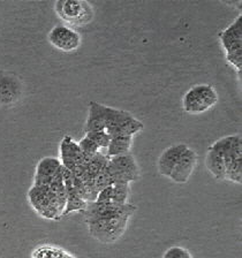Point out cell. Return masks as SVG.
I'll return each mask as SVG.
<instances>
[{
	"label": "cell",
	"mask_w": 242,
	"mask_h": 258,
	"mask_svg": "<svg viewBox=\"0 0 242 258\" xmlns=\"http://www.w3.org/2000/svg\"><path fill=\"white\" fill-rule=\"evenodd\" d=\"M239 148H242V139L241 135L239 134L223 137V139L216 141L215 143L209 147V149L220 153L221 156H224L226 153L231 152Z\"/></svg>",
	"instance_id": "obj_19"
},
{
	"label": "cell",
	"mask_w": 242,
	"mask_h": 258,
	"mask_svg": "<svg viewBox=\"0 0 242 258\" xmlns=\"http://www.w3.org/2000/svg\"><path fill=\"white\" fill-rule=\"evenodd\" d=\"M105 171L111 176L113 184L131 183L140 177L139 165H137L134 156L131 155V153L112 157V158L108 159Z\"/></svg>",
	"instance_id": "obj_5"
},
{
	"label": "cell",
	"mask_w": 242,
	"mask_h": 258,
	"mask_svg": "<svg viewBox=\"0 0 242 258\" xmlns=\"http://www.w3.org/2000/svg\"><path fill=\"white\" fill-rule=\"evenodd\" d=\"M88 139H90L91 141L98 145V148H107L108 144H110L111 141V136L107 134L106 131H98V132H90L87 133L86 135Z\"/></svg>",
	"instance_id": "obj_23"
},
{
	"label": "cell",
	"mask_w": 242,
	"mask_h": 258,
	"mask_svg": "<svg viewBox=\"0 0 242 258\" xmlns=\"http://www.w3.org/2000/svg\"><path fill=\"white\" fill-rule=\"evenodd\" d=\"M132 114L127 111L118 110V108L106 106L105 105V131L108 135H112L116 129H119Z\"/></svg>",
	"instance_id": "obj_16"
},
{
	"label": "cell",
	"mask_w": 242,
	"mask_h": 258,
	"mask_svg": "<svg viewBox=\"0 0 242 258\" xmlns=\"http://www.w3.org/2000/svg\"><path fill=\"white\" fill-rule=\"evenodd\" d=\"M94 182H95V185H96V189L98 191H100L102 189L106 188V187H110V185L113 184L111 176L107 174V172L105 171V169L103 172H100L99 174L95 177Z\"/></svg>",
	"instance_id": "obj_25"
},
{
	"label": "cell",
	"mask_w": 242,
	"mask_h": 258,
	"mask_svg": "<svg viewBox=\"0 0 242 258\" xmlns=\"http://www.w3.org/2000/svg\"><path fill=\"white\" fill-rule=\"evenodd\" d=\"M225 163V179L234 183L242 182V148L235 149L223 156Z\"/></svg>",
	"instance_id": "obj_13"
},
{
	"label": "cell",
	"mask_w": 242,
	"mask_h": 258,
	"mask_svg": "<svg viewBox=\"0 0 242 258\" xmlns=\"http://www.w3.org/2000/svg\"><path fill=\"white\" fill-rule=\"evenodd\" d=\"M188 149V145L179 143L174 144L168 147L166 150L161 152V155L158 159V163H157V166H158V172L160 175L169 177L173 168L175 167L177 161L180 160L181 157H183L186 150Z\"/></svg>",
	"instance_id": "obj_11"
},
{
	"label": "cell",
	"mask_w": 242,
	"mask_h": 258,
	"mask_svg": "<svg viewBox=\"0 0 242 258\" xmlns=\"http://www.w3.org/2000/svg\"><path fill=\"white\" fill-rule=\"evenodd\" d=\"M78 144H79L80 150L83 153L84 166H86L89 161L92 159V157H94L97 152H99V148H98V145L94 142V141L88 139L87 136L84 137V139L81 140Z\"/></svg>",
	"instance_id": "obj_22"
},
{
	"label": "cell",
	"mask_w": 242,
	"mask_h": 258,
	"mask_svg": "<svg viewBox=\"0 0 242 258\" xmlns=\"http://www.w3.org/2000/svg\"><path fill=\"white\" fill-rule=\"evenodd\" d=\"M136 207L132 204H116L113 202H106V203H88L87 209L84 210L86 213V220L91 219H105V218H112L123 215H134Z\"/></svg>",
	"instance_id": "obj_7"
},
{
	"label": "cell",
	"mask_w": 242,
	"mask_h": 258,
	"mask_svg": "<svg viewBox=\"0 0 242 258\" xmlns=\"http://www.w3.org/2000/svg\"><path fill=\"white\" fill-rule=\"evenodd\" d=\"M164 258H192V255L185 248L172 247L164 253Z\"/></svg>",
	"instance_id": "obj_26"
},
{
	"label": "cell",
	"mask_w": 242,
	"mask_h": 258,
	"mask_svg": "<svg viewBox=\"0 0 242 258\" xmlns=\"http://www.w3.org/2000/svg\"><path fill=\"white\" fill-rule=\"evenodd\" d=\"M19 81L11 75H0V103H15L19 99Z\"/></svg>",
	"instance_id": "obj_14"
},
{
	"label": "cell",
	"mask_w": 242,
	"mask_h": 258,
	"mask_svg": "<svg viewBox=\"0 0 242 258\" xmlns=\"http://www.w3.org/2000/svg\"><path fill=\"white\" fill-rule=\"evenodd\" d=\"M88 203L86 201H83L81 197L74 191V189L66 191V207L63 212V216L70 215L71 212L75 211H84L87 209Z\"/></svg>",
	"instance_id": "obj_20"
},
{
	"label": "cell",
	"mask_w": 242,
	"mask_h": 258,
	"mask_svg": "<svg viewBox=\"0 0 242 258\" xmlns=\"http://www.w3.org/2000/svg\"><path fill=\"white\" fill-rule=\"evenodd\" d=\"M242 16L235 19L231 26L219 34V39L223 45L226 59L235 71L241 74L242 67V31H241Z\"/></svg>",
	"instance_id": "obj_4"
},
{
	"label": "cell",
	"mask_w": 242,
	"mask_h": 258,
	"mask_svg": "<svg viewBox=\"0 0 242 258\" xmlns=\"http://www.w3.org/2000/svg\"><path fill=\"white\" fill-rule=\"evenodd\" d=\"M205 166L217 180L225 179V163L220 153L208 149L207 157H205Z\"/></svg>",
	"instance_id": "obj_18"
},
{
	"label": "cell",
	"mask_w": 242,
	"mask_h": 258,
	"mask_svg": "<svg viewBox=\"0 0 242 258\" xmlns=\"http://www.w3.org/2000/svg\"><path fill=\"white\" fill-rule=\"evenodd\" d=\"M218 95L210 84H197L186 92L183 97V107L189 114H201L215 106Z\"/></svg>",
	"instance_id": "obj_3"
},
{
	"label": "cell",
	"mask_w": 242,
	"mask_h": 258,
	"mask_svg": "<svg viewBox=\"0 0 242 258\" xmlns=\"http://www.w3.org/2000/svg\"><path fill=\"white\" fill-rule=\"evenodd\" d=\"M133 137L134 136H115L111 137L110 144L107 147L106 156L108 159L112 157L127 155L131 151L133 145Z\"/></svg>",
	"instance_id": "obj_17"
},
{
	"label": "cell",
	"mask_w": 242,
	"mask_h": 258,
	"mask_svg": "<svg viewBox=\"0 0 242 258\" xmlns=\"http://www.w3.org/2000/svg\"><path fill=\"white\" fill-rule=\"evenodd\" d=\"M66 253L56 248L43 247L35 252V258H65Z\"/></svg>",
	"instance_id": "obj_24"
},
{
	"label": "cell",
	"mask_w": 242,
	"mask_h": 258,
	"mask_svg": "<svg viewBox=\"0 0 242 258\" xmlns=\"http://www.w3.org/2000/svg\"><path fill=\"white\" fill-rule=\"evenodd\" d=\"M197 164V153L193 149L188 148L186 152L181 157L180 160L177 161L175 167L169 175V179L174 181L175 183H186L188 182L189 177L193 174L194 169Z\"/></svg>",
	"instance_id": "obj_10"
},
{
	"label": "cell",
	"mask_w": 242,
	"mask_h": 258,
	"mask_svg": "<svg viewBox=\"0 0 242 258\" xmlns=\"http://www.w3.org/2000/svg\"><path fill=\"white\" fill-rule=\"evenodd\" d=\"M97 203H106V202H112V185L102 189L98 192L96 200Z\"/></svg>",
	"instance_id": "obj_27"
},
{
	"label": "cell",
	"mask_w": 242,
	"mask_h": 258,
	"mask_svg": "<svg viewBox=\"0 0 242 258\" xmlns=\"http://www.w3.org/2000/svg\"><path fill=\"white\" fill-rule=\"evenodd\" d=\"M129 183H114L112 184V202L113 203L124 205L128 203Z\"/></svg>",
	"instance_id": "obj_21"
},
{
	"label": "cell",
	"mask_w": 242,
	"mask_h": 258,
	"mask_svg": "<svg viewBox=\"0 0 242 258\" xmlns=\"http://www.w3.org/2000/svg\"><path fill=\"white\" fill-rule=\"evenodd\" d=\"M28 200L38 215L50 220L60 219L66 207V196H59L48 185H32Z\"/></svg>",
	"instance_id": "obj_1"
},
{
	"label": "cell",
	"mask_w": 242,
	"mask_h": 258,
	"mask_svg": "<svg viewBox=\"0 0 242 258\" xmlns=\"http://www.w3.org/2000/svg\"><path fill=\"white\" fill-rule=\"evenodd\" d=\"M63 165L59 159L53 157H45L40 159L36 166L34 185H48L52 179L60 173Z\"/></svg>",
	"instance_id": "obj_12"
},
{
	"label": "cell",
	"mask_w": 242,
	"mask_h": 258,
	"mask_svg": "<svg viewBox=\"0 0 242 258\" xmlns=\"http://www.w3.org/2000/svg\"><path fill=\"white\" fill-rule=\"evenodd\" d=\"M55 11L64 21L73 26H83L92 21L94 11L87 2L78 0H59L55 3Z\"/></svg>",
	"instance_id": "obj_6"
},
{
	"label": "cell",
	"mask_w": 242,
	"mask_h": 258,
	"mask_svg": "<svg viewBox=\"0 0 242 258\" xmlns=\"http://www.w3.org/2000/svg\"><path fill=\"white\" fill-rule=\"evenodd\" d=\"M133 215H123L105 219L87 220L89 233L102 243H112L119 240L126 232L129 219Z\"/></svg>",
	"instance_id": "obj_2"
},
{
	"label": "cell",
	"mask_w": 242,
	"mask_h": 258,
	"mask_svg": "<svg viewBox=\"0 0 242 258\" xmlns=\"http://www.w3.org/2000/svg\"><path fill=\"white\" fill-rule=\"evenodd\" d=\"M60 163L65 168L73 172L79 165H84V157L79 144L72 137L65 136L60 143Z\"/></svg>",
	"instance_id": "obj_9"
},
{
	"label": "cell",
	"mask_w": 242,
	"mask_h": 258,
	"mask_svg": "<svg viewBox=\"0 0 242 258\" xmlns=\"http://www.w3.org/2000/svg\"><path fill=\"white\" fill-rule=\"evenodd\" d=\"M98 131H105V105L90 102L86 122V133Z\"/></svg>",
	"instance_id": "obj_15"
},
{
	"label": "cell",
	"mask_w": 242,
	"mask_h": 258,
	"mask_svg": "<svg viewBox=\"0 0 242 258\" xmlns=\"http://www.w3.org/2000/svg\"><path fill=\"white\" fill-rule=\"evenodd\" d=\"M48 42L52 46L64 52L78 50L81 45V36L72 28L59 24L55 26L48 34Z\"/></svg>",
	"instance_id": "obj_8"
}]
</instances>
